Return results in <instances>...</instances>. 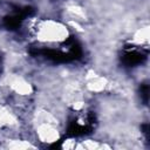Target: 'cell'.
Instances as JSON below:
<instances>
[{"instance_id": "1", "label": "cell", "mask_w": 150, "mask_h": 150, "mask_svg": "<svg viewBox=\"0 0 150 150\" xmlns=\"http://www.w3.org/2000/svg\"><path fill=\"white\" fill-rule=\"evenodd\" d=\"M96 123L95 115L93 112H87L84 116H75L69 121L67 135L68 136H82L91 132Z\"/></svg>"}, {"instance_id": "2", "label": "cell", "mask_w": 150, "mask_h": 150, "mask_svg": "<svg viewBox=\"0 0 150 150\" xmlns=\"http://www.w3.org/2000/svg\"><path fill=\"white\" fill-rule=\"evenodd\" d=\"M148 52H143L135 47H125L121 56L122 63L127 67H136L142 64L146 59Z\"/></svg>"}, {"instance_id": "3", "label": "cell", "mask_w": 150, "mask_h": 150, "mask_svg": "<svg viewBox=\"0 0 150 150\" xmlns=\"http://www.w3.org/2000/svg\"><path fill=\"white\" fill-rule=\"evenodd\" d=\"M34 13V9L32 7H23V8H18L13 14L7 15L4 19V25L7 29L14 30L18 29L21 25V22L29 15Z\"/></svg>"}, {"instance_id": "4", "label": "cell", "mask_w": 150, "mask_h": 150, "mask_svg": "<svg viewBox=\"0 0 150 150\" xmlns=\"http://www.w3.org/2000/svg\"><path fill=\"white\" fill-rule=\"evenodd\" d=\"M139 91H141V98H142L143 103L148 104V101H149V86H148V83H143L141 86Z\"/></svg>"}, {"instance_id": "5", "label": "cell", "mask_w": 150, "mask_h": 150, "mask_svg": "<svg viewBox=\"0 0 150 150\" xmlns=\"http://www.w3.org/2000/svg\"><path fill=\"white\" fill-rule=\"evenodd\" d=\"M142 130H143V134H144V136H145L146 142H149V124H148V123L143 124V125H142Z\"/></svg>"}]
</instances>
